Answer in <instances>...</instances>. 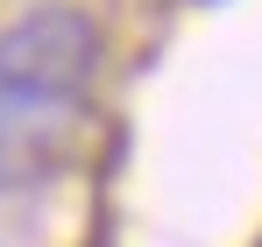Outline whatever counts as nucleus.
<instances>
[{"instance_id": "1", "label": "nucleus", "mask_w": 262, "mask_h": 247, "mask_svg": "<svg viewBox=\"0 0 262 247\" xmlns=\"http://www.w3.org/2000/svg\"><path fill=\"white\" fill-rule=\"evenodd\" d=\"M99 71V29L78 7H36L0 29V198L71 163Z\"/></svg>"}]
</instances>
